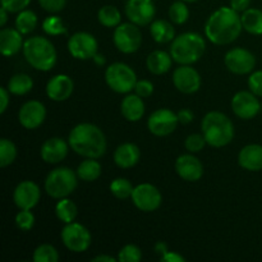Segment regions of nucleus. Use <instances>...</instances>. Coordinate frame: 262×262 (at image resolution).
I'll return each instance as SVG.
<instances>
[{
	"label": "nucleus",
	"mask_w": 262,
	"mask_h": 262,
	"mask_svg": "<svg viewBox=\"0 0 262 262\" xmlns=\"http://www.w3.org/2000/svg\"><path fill=\"white\" fill-rule=\"evenodd\" d=\"M242 30L241 15L232 7H220L205 25V35L215 45H229L239 37Z\"/></svg>",
	"instance_id": "f257e3e1"
},
{
	"label": "nucleus",
	"mask_w": 262,
	"mask_h": 262,
	"mask_svg": "<svg viewBox=\"0 0 262 262\" xmlns=\"http://www.w3.org/2000/svg\"><path fill=\"white\" fill-rule=\"evenodd\" d=\"M72 150L86 159H99L106 152V138L97 125L91 123L77 124L69 133Z\"/></svg>",
	"instance_id": "f03ea898"
},
{
	"label": "nucleus",
	"mask_w": 262,
	"mask_h": 262,
	"mask_svg": "<svg viewBox=\"0 0 262 262\" xmlns=\"http://www.w3.org/2000/svg\"><path fill=\"white\" fill-rule=\"evenodd\" d=\"M201 129L207 145L212 147H224L234 138L233 122L222 112L207 113L201 122Z\"/></svg>",
	"instance_id": "7ed1b4c3"
},
{
	"label": "nucleus",
	"mask_w": 262,
	"mask_h": 262,
	"mask_svg": "<svg viewBox=\"0 0 262 262\" xmlns=\"http://www.w3.org/2000/svg\"><path fill=\"white\" fill-rule=\"evenodd\" d=\"M22 50L27 63L37 71L49 72L55 67L58 54L49 38L41 36L27 38Z\"/></svg>",
	"instance_id": "20e7f679"
},
{
	"label": "nucleus",
	"mask_w": 262,
	"mask_h": 262,
	"mask_svg": "<svg viewBox=\"0 0 262 262\" xmlns=\"http://www.w3.org/2000/svg\"><path fill=\"white\" fill-rule=\"evenodd\" d=\"M206 42L201 35L186 32L177 36L170 45V55L181 66H191L204 56Z\"/></svg>",
	"instance_id": "39448f33"
},
{
	"label": "nucleus",
	"mask_w": 262,
	"mask_h": 262,
	"mask_svg": "<svg viewBox=\"0 0 262 262\" xmlns=\"http://www.w3.org/2000/svg\"><path fill=\"white\" fill-rule=\"evenodd\" d=\"M77 173L66 166L54 169L45 179L46 193L56 200L66 199L77 188Z\"/></svg>",
	"instance_id": "423d86ee"
},
{
	"label": "nucleus",
	"mask_w": 262,
	"mask_h": 262,
	"mask_svg": "<svg viewBox=\"0 0 262 262\" xmlns=\"http://www.w3.org/2000/svg\"><path fill=\"white\" fill-rule=\"evenodd\" d=\"M105 82L117 94H128L135 90L137 76L128 64L114 63L105 71Z\"/></svg>",
	"instance_id": "0eeeda50"
},
{
	"label": "nucleus",
	"mask_w": 262,
	"mask_h": 262,
	"mask_svg": "<svg viewBox=\"0 0 262 262\" xmlns=\"http://www.w3.org/2000/svg\"><path fill=\"white\" fill-rule=\"evenodd\" d=\"M113 40H114L115 48L120 53L133 54L141 48L142 33L135 23H120L118 27H115Z\"/></svg>",
	"instance_id": "6e6552de"
},
{
	"label": "nucleus",
	"mask_w": 262,
	"mask_h": 262,
	"mask_svg": "<svg viewBox=\"0 0 262 262\" xmlns=\"http://www.w3.org/2000/svg\"><path fill=\"white\" fill-rule=\"evenodd\" d=\"M61 241L69 251L76 253L84 252L91 246V233L79 223H68L61 230Z\"/></svg>",
	"instance_id": "1a4fd4ad"
},
{
	"label": "nucleus",
	"mask_w": 262,
	"mask_h": 262,
	"mask_svg": "<svg viewBox=\"0 0 262 262\" xmlns=\"http://www.w3.org/2000/svg\"><path fill=\"white\" fill-rule=\"evenodd\" d=\"M99 42L96 37L89 32H76L68 40V50L73 58L89 60L97 54Z\"/></svg>",
	"instance_id": "9d476101"
},
{
	"label": "nucleus",
	"mask_w": 262,
	"mask_h": 262,
	"mask_svg": "<svg viewBox=\"0 0 262 262\" xmlns=\"http://www.w3.org/2000/svg\"><path fill=\"white\" fill-rule=\"evenodd\" d=\"M133 204L138 210L143 212H152L160 207L163 196L154 184L142 183L135 187L130 196Z\"/></svg>",
	"instance_id": "9b49d317"
},
{
	"label": "nucleus",
	"mask_w": 262,
	"mask_h": 262,
	"mask_svg": "<svg viewBox=\"0 0 262 262\" xmlns=\"http://www.w3.org/2000/svg\"><path fill=\"white\" fill-rule=\"evenodd\" d=\"M178 123V115L170 109H158L148 118L147 128L154 136L165 137L177 129Z\"/></svg>",
	"instance_id": "f8f14e48"
},
{
	"label": "nucleus",
	"mask_w": 262,
	"mask_h": 262,
	"mask_svg": "<svg viewBox=\"0 0 262 262\" xmlns=\"http://www.w3.org/2000/svg\"><path fill=\"white\" fill-rule=\"evenodd\" d=\"M224 63L232 73L243 76L255 69L256 58L247 49L234 48L225 54Z\"/></svg>",
	"instance_id": "ddd939ff"
},
{
	"label": "nucleus",
	"mask_w": 262,
	"mask_h": 262,
	"mask_svg": "<svg viewBox=\"0 0 262 262\" xmlns=\"http://www.w3.org/2000/svg\"><path fill=\"white\" fill-rule=\"evenodd\" d=\"M124 10L129 22L140 27L151 25L156 13L152 0H127Z\"/></svg>",
	"instance_id": "4468645a"
},
{
	"label": "nucleus",
	"mask_w": 262,
	"mask_h": 262,
	"mask_svg": "<svg viewBox=\"0 0 262 262\" xmlns=\"http://www.w3.org/2000/svg\"><path fill=\"white\" fill-rule=\"evenodd\" d=\"M232 109L238 118L250 120L260 113L261 104L252 91H239L233 96Z\"/></svg>",
	"instance_id": "2eb2a0df"
},
{
	"label": "nucleus",
	"mask_w": 262,
	"mask_h": 262,
	"mask_svg": "<svg viewBox=\"0 0 262 262\" xmlns=\"http://www.w3.org/2000/svg\"><path fill=\"white\" fill-rule=\"evenodd\" d=\"M173 83L182 94H194L201 87V76L191 66H181L174 71Z\"/></svg>",
	"instance_id": "dca6fc26"
},
{
	"label": "nucleus",
	"mask_w": 262,
	"mask_h": 262,
	"mask_svg": "<svg viewBox=\"0 0 262 262\" xmlns=\"http://www.w3.org/2000/svg\"><path fill=\"white\" fill-rule=\"evenodd\" d=\"M46 118L45 105L37 100L25 102L18 113V120L26 129H36L43 123Z\"/></svg>",
	"instance_id": "f3484780"
},
{
	"label": "nucleus",
	"mask_w": 262,
	"mask_h": 262,
	"mask_svg": "<svg viewBox=\"0 0 262 262\" xmlns=\"http://www.w3.org/2000/svg\"><path fill=\"white\" fill-rule=\"evenodd\" d=\"M41 197L40 188L32 181H23L15 187L13 200L19 210H32Z\"/></svg>",
	"instance_id": "a211bd4d"
},
{
	"label": "nucleus",
	"mask_w": 262,
	"mask_h": 262,
	"mask_svg": "<svg viewBox=\"0 0 262 262\" xmlns=\"http://www.w3.org/2000/svg\"><path fill=\"white\" fill-rule=\"evenodd\" d=\"M176 171L183 181L197 182L204 176V165L194 155L184 154L177 159Z\"/></svg>",
	"instance_id": "6ab92c4d"
},
{
	"label": "nucleus",
	"mask_w": 262,
	"mask_h": 262,
	"mask_svg": "<svg viewBox=\"0 0 262 262\" xmlns=\"http://www.w3.org/2000/svg\"><path fill=\"white\" fill-rule=\"evenodd\" d=\"M74 90V83L72 78L67 74H56L49 79L46 84V95L50 100L61 102L68 100L72 96Z\"/></svg>",
	"instance_id": "aec40b11"
},
{
	"label": "nucleus",
	"mask_w": 262,
	"mask_h": 262,
	"mask_svg": "<svg viewBox=\"0 0 262 262\" xmlns=\"http://www.w3.org/2000/svg\"><path fill=\"white\" fill-rule=\"evenodd\" d=\"M41 159L48 164H58L68 155V143L59 137H51L41 146Z\"/></svg>",
	"instance_id": "412c9836"
},
{
	"label": "nucleus",
	"mask_w": 262,
	"mask_h": 262,
	"mask_svg": "<svg viewBox=\"0 0 262 262\" xmlns=\"http://www.w3.org/2000/svg\"><path fill=\"white\" fill-rule=\"evenodd\" d=\"M238 164L248 171L262 170V146L256 143L245 146L238 155Z\"/></svg>",
	"instance_id": "4be33fe9"
},
{
	"label": "nucleus",
	"mask_w": 262,
	"mask_h": 262,
	"mask_svg": "<svg viewBox=\"0 0 262 262\" xmlns=\"http://www.w3.org/2000/svg\"><path fill=\"white\" fill-rule=\"evenodd\" d=\"M22 33L17 28H3L0 31V50L4 56H13L23 49Z\"/></svg>",
	"instance_id": "5701e85b"
},
{
	"label": "nucleus",
	"mask_w": 262,
	"mask_h": 262,
	"mask_svg": "<svg viewBox=\"0 0 262 262\" xmlns=\"http://www.w3.org/2000/svg\"><path fill=\"white\" fill-rule=\"evenodd\" d=\"M141 151L135 143H123L118 146L114 152V163L122 169L133 168L140 161Z\"/></svg>",
	"instance_id": "b1692460"
},
{
	"label": "nucleus",
	"mask_w": 262,
	"mask_h": 262,
	"mask_svg": "<svg viewBox=\"0 0 262 262\" xmlns=\"http://www.w3.org/2000/svg\"><path fill=\"white\" fill-rule=\"evenodd\" d=\"M122 114L128 122H138L142 119L145 114V104H143L142 97L135 95H127L123 99L122 105H120Z\"/></svg>",
	"instance_id": "393cba45"
},
{
	"label": "nucleus",
	"mask_w": 262,
	"mask_h": 262,
	"mask_svg": "<svg viewBox=\"0 0 262 262\" xmlns=\"http://www.w3.org/2000/svg\"><path fill=\"white\" fill-rule=\"evenodd\" d=\"M171 64H173L171 55L163 50L152 51L146 59V66H147L148 71L156 76H161V74L170 71Z\"/></svg>",
	"instance_id": "a878e982"
},
{
	"label": "nucleus",
	"mask_w": 262,
	"mask_h": 262,
	"mask_svg": "<svg viewBox=\"0 0 262 262\" xmlns=\"http://www.w3.org/2000/svg\"><path fill=\"white\" fill-rule=\"evenodd\" d=\"M150 33L158 43H168L176 38V30L168 20L156 19L150 25Z\"/></svg>",
	"instance_id": "bb28decb"
},
{
	"label": "nucleus",
	"mask_w": 262,
	"mask_h": 262,
	"mask_svg": "<svg viewBox=\"0 0 262 262\" xmlns=\"http://www.w3.org/2000/svg\"><path fill=\"white\" fill-rule=\"evenodd\" d=\"M243 30L251 35H262V10L257 8H248L241 15Z\"/></svg>",
	"instance_id": "cd10ccee"
},
{
	"label": "nucleus",
	"mask_w": 262,
	"mask_h": 262,
	"mask_svg": "<svg viewBox=\"0 0 262 262\" xmlns=\"http://www.w3.org/2000/svg\"><path fill=\"white\" fill-rule=\"evenodd\" d=\"M77 176L84 182H94L101 176V165L96 159H86L77 169Z\"/></svg>",
	"instance_id": "c85d7f7f"
},
{
	"label": "nucleus",
	"mask_w": 262,
	"mask_h": 262,
	"mask_svg": "<svg viewBox=\"0 0 262 262\" xmlns=\"http://www.w3.org/2000/svg\"><path fill=\"white\" fill-rule=\"evenodd\" d=\"M32 78L26 73L14 74L9 79V82H8V90H9V92L13 95H17V96H22V95L28 94L32 90Z\"/></svg>",
	"instance_id": "c756f323"
},
{
	"label": "nucleus",
	"mask_w": 262,
	"mask_h": 262,
	"mask_svg": "<svg viewBox=\"0 0 262 262\" xmlns=\"http://www.w3.org/2000/svg\"><path fill=\"white\" fill-rule=\"evenodd\" d=\"M97 19H99L100 25H102L104 27L115 28L122 23V14L114 5H105V7L100 8L99 13H97Z\"/></svg>",
	"instance_id": "7c9ffc66"
},
{
	"label": "nucleus",
	"mask_w": 262,
	"mask_h": 262,
	"mask_svg": "<svg viewBox=\"0 0 262 262\" xmlns=\"http://www.w3.org/2000/svg\"><path fill=\"white\" fill-rule=\"evenodd\" d=\"M55 214L60 222H63L64 224H68V223H73L76 220L78 209L72 200L66 197V199H60V201L56 204Z\"/></svg>",
	"instance_id": "2f4dec72"
},
{
	"label": "nucleus",
	"mask_w": 262,
	"mask_h": 262,
	"mask_svg": "<svg viewBox=\"0 0 262 262\" xmlns=\"http://www.w3.org/2000/svg\"><path fill=\"white\" fill-rule=\"evenodd\" d=\"M37 15L35 12L30 9H25L22 12L18 13L17 18H15V28L19 31L22 35H28L32 32L37 26Z\"/></svg>",
	"instance_id": "473e14b6"
},
{
	"label": "nucleus",
	"mask_w": 262,
	"mask_h": 262,
	"mask_svg": "<svg viewBox=\"0 0 262 262\" xmlns=\"http://www.w3.org/2000/svg\"><path fill=\"white\" fill-rule=\"evenodd\" d=\"M17 158V147L14 143L8 138H3L0 141V166L7 168L10 164L14 163Z\"/></svg>",
	"instance_id": "72a5a7b5"
},
{
	"label": "nucleus",
	"mask_w": 262,
	"mask_h": 262,
	"mask_svg": "<svg viewBox=\"0 0 262 262\" xmlns=\"http://www.w3.org/2000/svg\"><path fill=\"white\" fill-rule=\"evenodd\" d=\"M133 186L128 179L117 178L110 183V192L119 200H127L132 196Z\"/></svg>",
	"instance_id": "f704fd0d"
},
{
	"label": "nucleus",
	"mask_w": 262,
	"mask_h": 262,
	"mask_svg": "<svg viewBox=\"0 0 262 262\" xmlns=\"http://www.w3.org/2000/svg\"><path fill=\"white\" fill-rule=\"evenodd\" d=\"M169 17L171 22L176 25H184L189 18V9L186 2L183 0L174 2L169 8Z\"/></svg>",
	"instance_id": "c9c22d12"
},
{
	"label": "nucleus",
	"mask_w": 262,
	"mask_h": 262,
	"mask_svg": "<svg viewBox=\"0 0 262 262\" xmlns=\"http://www.w3.org/2000/svg\"><path fill=\"white\" fill-rule=\"evenodd\" d=\"M42 30L49 36H59V35H66L68 32L66 25H64L63 19L58 15H50L46 17L42 22Z\"/></svg>",
	"instance_id": "e433bc0d"
},
{
	"label": "nucleus",
	"mask_w": 262,
	"mask_h": 262,
	"mask_svg": "<svg viewBox=\"0 0 262 262\" xmlns=\"http://www.w3.org/2000/svg\"><path fill=\"white\" fill-rule=\"evenodd\" d=\"M35 262H58L59 253L51 245H40L33 252Z\"/></svg>",
	"instance_id": "4c0bfd02"
},
{
	"label": "nucleus",
	"mask_w": 262,
	"mask_h": 262,
	"mask_svg": "<svg viewBox=\"0 0 262 262\" xmlns=\"http://www.w3.org/2000/svg\"><path fill=\"white\" fill-rule=\"evenodd\" d=\"M142 260V252L135 245H127L118 253V261L120 262H140Z\"/></svg>",
	"instance_id": "58836bf2"
},
{
	"label": "nucleus",
	"mask_w": 262,
	"mask_h": 262,
	"mask_svg": "<svg viewBox=\"0 0 262 262\" xmlns=\"http://www.w3.org/2000/svg\"><path fill=\"white\" fill-rule=\"evenodd\" d=\"M15 225L18 229L23 230V232H28L35 225V216L31 212V210H20L17 215H15Z\"/></svg>",
	"instance_id": "ea45409f"
},
{
	"label": "nucleus",
	"mask_w": 262,
	"mask_h": 262,
	"mask_svg": "<svg viewBox=\"0 0 262 262\" xmlns=\"http://www.w3.org/2000/svg\"><path fill=\"white\" fill-rule=\"evenodd\" d=\"M206 140H205L204 135H199V133H193V135L188 136L186 138V142H184V146H186L187 150L192 154L200 152L202 148L206 145Z\"/></svg>",
	"instance_id": "a19ab883"
},
{
	"label": "nucleus",
	"mask_w": 262,
	"mask_h": 262,
	"mask_svg": "<svg viewBox=\"0 0 262 262\" xmlns=\"http://www.w3.org/2000/svg\"><path fill=\"white\" fill-rule=\"evenodd\" d=\"M31 0H2V7L9 13H19L27 9Z\"/></svg>",
	"instance_id": "79ce46f5"
},
{
	"label": "nucleus",
	"mask_w": 262,
	"mask_h": 262,
	"mask_svg": "<svg viewBox=\"0 0 262 262\" xmlns=\"http://www.w3.org/2000/svg\"><path fill=\"white\" fill-rule=\"evenodd\" d=\"M248 87L256 96L262 97V71H256L248 78Z\"/></svg>",
	"instance_id": "37998d69"
},
{
	"label": "nucleus",
	"mask_w": 262,
	"mask_h": 262,
	"mask_svg": "<svg viewBox=\"0 0 262 262\" xmlns=\"http://www.w3.org/2000/svg\"><path fill=\"white\" fill-rule=\"evenodd\" d=\"M41 8L49 13H59L64 9L67 0H38Z\"/></svg>",
	"instance_id": "c03bdc74"
},
{
	"label": "nucleus",
	"mask_w": 262,
	"mask_h": 262,
	"mask_svg": "<svg viewBox=\"0 0 262 262\" xmlns=\"http://www.w3.org/2000/svg\"><path fill=\"white\" fill-rule=\"evenodd\" d=\"M135 92L140 97L145 99V97H150L154 94V83L147 81V79H141L137 81L135 86Z\"/></svg>",
	"instance_id": "a18cd8bd"
},
{
	"label": "nucleus",
	"mask_w": 262,
	"mask_h": 262,
	"mask_svg": "<svg viewBox=\"0 0 262 262\" xmlns=\"http://www.w3.org/2000/svg\"><path fill=\"white\" fill-rule=\"evenodd\" d=\"M9 105V90L2 87L0 89V114H4Z\"/></svg>",
	"instance_id": "49530a36"
},
{
	"label": "nucleus",
	"mask_w": 262,
	"mask_h": 262,
	"mask_svg": "<svg viewBox=\"0 0 262 262\" xmlns=\"http://www.w3.org/2000/svg\"><path fill=\"white\" fill-rule=\"evenodd\" d=\"M177 115H178V120L181 124H189L194 118L193 112L189 109H182L181 112L177 113Z\"/></svg>",
	"instance_id": "de8ad7c7"
},
{
	"label": "nucleus",
	"mask_w": 262,
	"mask_h": 262,
	"mask_svg": "<svg viewBox=\"0 0 262 262\" xmlns=\"http://www.w3.org/2000/svg\"><path fill=\"white\" fill-rule=\"evenodd\" d=\"M161 261L165 262H186V258L184 256L179 255L178 252H171V251H168L164 256L160 257Z\"/></svg>",
	"instance_id": "09e8293b"
},
{
	"label": "nucleus",
	"mask_w": 262,
	"mask_h": 262,
	"mask_svg": "<svg viewBox=\"0 0 262 262\" xmlns=\"http://www.w3.org/2000/svg\"><path fill=\"white\" fill-rule=\"evenodd\" d=\"M251 0H230V7L237 12H245L250 8Z\"/></svg>",
	"instance_id": "8fccbe9b"
},
{
	"label": "nucleus",
	"mask_w": 262,
	"mask_h": 262,
	"mask_svg": "<svg viewBox=\"0 0 262 262\" xmlns=\"http://www.w3.org/2000/svg\"><path fill=\"white\" fill-rule=\"evenodd\" d=\"M155 252L158 253V255H160V257H161V256L165 255V253L168 252V246H166V243H164V242L156 243V245H155Z\"/></svg>",
	"instance_id": "3c124183"
},
{
	"label": "nucleus",
	"mask_w": 262,
	"mask_h": 262,
	"mask_svg": "<svg viewBox=\"0 0 262 262\" xmlns=\"http://www.w3.org/2000/svg\"><path fill=\"white\" fill-rule=\"evenodd\" d=\"M115 260H118V258H114L113 256L99 255L92 258V262H115Z\"/></svg>",
	"instance_id": "603ef678"
},
{
	"label": "nucleus",
	"mask_w": 262,
	"mask_h": 262,
	"mask_svg": "<svg viewBox=\"0 0 262 262\" xmlns=\"http://www.w3.org/2000/svg\"><path fill=\"white\" fill-rule=\"evenodd\" d=\"M8 10L5 9V8H0V26H2V27H4L5 26V23H7V20H8Z\"/></svg>",
	"instance_id": "864d4df0"
},
{
	"label": "nucleus",
	"mask_w": 262,
	"mask_h": 262,
	"mask_svg": "<svg viewBox=\"0 0 262 262\" xmlns=\"http://www.w3.org/2000/svg\"><path fill=\"white\" fill-rule=\"evenodd\" d=\"M92 60L95 61V64H96V66H104L105 64V56L104 55H101V54H99L97 53L96 55L94 56V58H92Z\"/></svg>",
	"instance_id": "5fc2aeb1"
},
{
	"label": "nucleus",
	"mask_w": 262,
	"mask_h": 262,
	"mask_svg": "<svg viewBox=\"0 0 262 262\" xmlns=\"http://www.w3.org/2000/svg\"><path fill=\"white\" fill-rule=\"evenodd\" d=\"M183 2H186V3H194V2H197V0H183Z\"/></svg>",
	"instance_id": "6e6d98bb"
}]
</instances>
